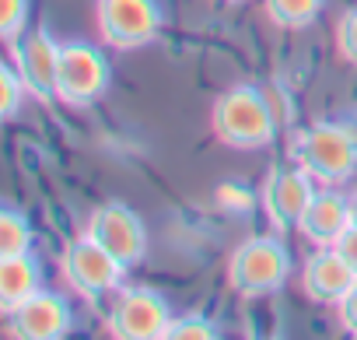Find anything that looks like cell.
I'll return each instance as SVG.
<instances>
[{"label":"cell","mask_w":357,"mask_h":340,"mask_svg":"<svg viewBox=\"0 0 357 340\" xmlns=\"http://www.w3.org/2000/svg\"><path fill=\"white\" fill-rule=\"evenodd\" d=\"M357 274L340 256L336 246H315V253L305 263V291L319 305H340V298L354 288Z\"/></svg>","instance_id":"7c38bea8"},{"label":"cell","mask_w":357,"mask_h":340,"mask_svg":"<svg viewBox=\"0 0 357 340\" xmlns=\"http://www.w3.org/2000/svg\"><path fill=\"white\" fill-rule=\"evenodd\" d=\"M287 274H291V253L273 235H256L242 242L228 260V284L245 298L280 291Z\"/></svg>","instance_id":"3957f363"},{"label":"cell","mask_w":357,"mask_h":340,"mask_svg":"<svg viewBox=\"0 0 357 340\" xmlns=\"http://www.w3.org/2000/svg\"><path fill=\"white\" fill-rule=\"evenodd\" d=\"M98 36L116 50H140L161 32V4L158 0H98L95 4Z\"/></svg>","instance_id":"8992f818"},{"label":"cell","mask_w":357,"mask_h":340,"mask_svg":"<svg viewBox=\"0 0 357 340\" xmlns=\"http://www.w3.org/2000/svg\"><path fill=\"white\" fill-rule=\"evenodd\" d=\"M312 197H315V179L301 165L298 168H273L263 183V193H259L270 225L280 228V232H291V228L301 225Z\"/></svg>","instance_id":"9c48e42d"},{"label":"cell","mask_w":357,"mask_h":340,"mask_svg":"<svg viewBox=\"0 0 357 340\" xmlns=\"http://www.w3.org/2000/svg\"><path fill=\"white\" fill-rule=\"evenodd\" d=\"M336 46H340V57L357 67V8H350L340 18V25H336Z\"/></svg>","instance_id":"ffe728a7"},{"label":"cell","mask_w":357,"mask_h":340,"mask_svg":"<svg viewBox=\"0 0 357 340\" xmlns=\"http://www.w3.org/2000/svg\"><path fill=\"white\" fill-rule=\"evenodd\" d=\"M168 298L154 288H123L109 309V333L119 340H165L172 323Z\"/></svg>","instance_id":"52a82bcc"},{"label":"cell","mask_w":357,"mask_h":340,"mask_svg":"<svg viewBox=\"0 0 357 340\" xmlns=\"http://www.w3.org/2000/svg\"><path fill=\"white\" fill-rule=\"evenodd\" d=\"M294 161L315 183L336 186L357 172V137L343 123H315L301 130L291 144Z\"/></svg>","instance_id":"7a4b0ae2"},{"label":"cell","mask_w":357,"mask_h":340,"mask_svg":"<svg viewBox=\"0 0 357 340\" xmlns=\"http://www.w3.org/2000/svg\"><path fill=\"white\" fill-rule=\"evenodd\" d=\"M336 249H340V256H343V260L354 267V274H357V228H354V225L336 239Z\"/></svg>","instance_id":"603a6c76"},{"label":"cell","mask_w":357,"mask_h":340,"mask_svg":"<svg viewBox=\"0 0 357 340\" xmlns=\"http://www.w3.org/2000/svg\"><path fill=\"white\" fill-rule=\"evenodd\" d=\"M347 204H350V225L357 228V193H350V197H347Z\"/></svg>","instance_id":"cb8c5ba5"},{"label":"cell","mask_w":357,"mask_h":340,"mask_svg":"<svg viewBox=\"0 0 357 340\" xmlns=\"http://www.w3.org/2000/svg\"><path fill=\"white\" fill-rule=\"evenodd\" d=\"M25 95H29V88H25V81H22V74H18L15 60L0 64V116H4V119L18 116V109H22Z\"/></svg>","instance_id":"e0dca14e"},{"label":"cell","mask_w":357,"mask_h":340,"mask_svg":"<svg viewBox=\"0 0 357 340\" xmlns=\"http://www.w3.org/2000/svg\"><path fill=\"white\" fill-rule=\"evenodd\" d=\"M60 50L56 39L46 32V29H36V32H25L11 43V60L29 88V95L50 102L56 98V71H60Z\"/></svg>","instance_id":"30bf717a"},{"label":"cell","mask_w":357,"mask_h":340,"mask_svg":"<svg viewBox=\"0 0 357 340\" xmlns=\"http://www.w3.org/2000/svg\"><path fill=\"white\" fill-rule=\"evenodd\" d=\"M218 337H221L218 323L207 319V316H197V312L172 319L168 333H165V340H218Z\"/></svg>","instance_id":"ac0fdd59"},{"label":"cell","mask_w":357,"mask_h":340,"mask_svg":"<svg viewBox=\"0 0 357 340\" xmlns=\"http://www.w3.org/2000/svg\"><path fill=\"white\" fill-rule=\"evenodd\" d=\"M221 4H238V0H221Z\"/></svg>","instance_id":"d4e9b609"},{"label":"cell","mask_w":357,"mask_h":340,"mask_svg":"<svg viewBox=\"0 0 357 340\" xmlns=\"http://www.w3.org/2000/svg\"><path fill=\"white\" fill-rule=\"evenodd\" d=\"M36 291H43V267L32 253L0 256V309L4 316L29 302Z\"/></svg>","instance_id":"5bb4252c"},{"label":"cell","mask_w":357,"mask_h":340,"mask_svg":"<svg viewBox=\"0 0 357 340\" xmlns=\"http://www.w3.org/2000/svg\"><path fill=\"white\" fill-rule=\"evenodd\" d=\"M88 235L109 249L123 267H137L147 256V225L140 221V214L123 204V200H109L98 211H91L88 218Z\"/></svg>","instance_id":"ba28073f"},{"label":"cell","mask_w":357,"mask_h":340,"mask_svg":"<svg viewBox=\"0 0 357 340\" xmlns=\"http://www.w3.org/2000/svg\"><path fill=\"white\" fill-rule=\"evenodd\" d=\"M218 204H221L225 211H231V214H242V211L252 204V193H249L242 183H225V186L218 190Z\"/></svg>","instance_id":"44dd1931"},{"label":"cell","mask_w":357,"mask_h":340,"mask_svg":"<svg viewBox=\"0 0 357 340\" xmlns=\"http://www.w3.org/2000/svg\"><path fill=\"white\" fill-rule=\"evenodd\" d=\"M112 71L109 57L95 43H63L60 50V71H56V98L67 105H91L109 91Z\"/></svg>","instance_id":"5b68a950"},{"label":"cell","mask_w":357,"mask_h":340,"mask_svg":"<svg viewBox=\"0 0 357 340\" xmlns=\"http://www.w3.org/2000/svg\"><path fill=\"white\" fill-rule=\"evenodd\" d=\"M322 4L326 0H263L270 22L280 29H308L319 18Z\"/></svg>","instance_id":"9a60e30c"},{"label":"cell","mask_w":357,"mask_h":340,"mask_svg":"<svg viewBox=\"0 0 357 340\" xmlns=\"http://www.w3.org/2000/svg\"><path fill=\"white\" fill-rule=\"evenodd\" d=\"M32 221L15 211V207H4L0 211V256H18V253H32Z\"/></svg>","instance_id":"2e32d148"},{"label":"cell","mask_w":357,"mask_h":340,"mask_svg":"<svg viewBox=\"0 0 357 340\" xmlns=\"http://www.w3.org/2000/svg\"><path fill=\"white\" fill-rule=\"evenodd\" d=\"M350 228V204L336 190H315L298 232L312 246H336V239Z\"/></svg>","instance_id":"4fadbf2b"},{"label":"cell","mask_w":357,"mask_h":340,"mask_svg":"<svg viewBox=\"0 0 357 340\" xmlns=\"http://www.w3.org/2000/svg\"><path fill=\"white\" fill-rule=\"evenodd\" d=\"M60 270H63V281L74 295H81L88 302H98L102 295L119 291L126 267L84 232L81 239L67 242V249L60 256Z\"/></svg>","instance_id":"277c9868"},{"label":"cell","mask_w":357,"mask_h":340,"mask_svg":"<svg viewBox=\"0 0 357 340\" xmlns=\"http://www.w3.org/2000/svg\"><path fill=\"white\" fill-rule=\"evenodd\" d=\"M74 326V309L60 291H36L15 312H8V330L22 340H60Z\"/></svg>","instance_id":"8fae6325"},{"label":"cell","mask_w":357,"mask_h":340,"mask_svg":"<svg viewBox=\"0 0 357 340\" xmlns=\"http://www.w3.org/2000/svg\"><path fill=\"white\" fill-rule=\"evenodd\" d=\"M29 8L32 0H0V36L8 43H15L29 22Z\"/></svg>","instance_id":"d6986e66"},{"label":"cell","mask_w":357,"mask_h":340,"mask_svg":"<svg viewBox=\"0 0 357 340\" xmlns=\"http://www.w3.org/2000/svg\"><path fill=\"white\" fill-rule=\"evenodd\" d=\"M211 126H214V137L221 144L238 147V151H252V147H266L273 140L277 112H273L270 95L263 88L235 84L214 102Z\"/></svg>","instance_id":"6da1fadb"},{"label":"cell","mask_w":357,"mask_h":340,"mask_svg":"<svg viewBox=\"0 0 357 340\" xmlns=\"http://www.w3.org/2000/svg\"><path fill=\"white\" fill-rule=\"evenodd\" d=\"M336 312H340V326H343L350 337H357V281H354V288L340 298Z\"/></svg>","instance_id":"7402d4cb"}]
</instances>
